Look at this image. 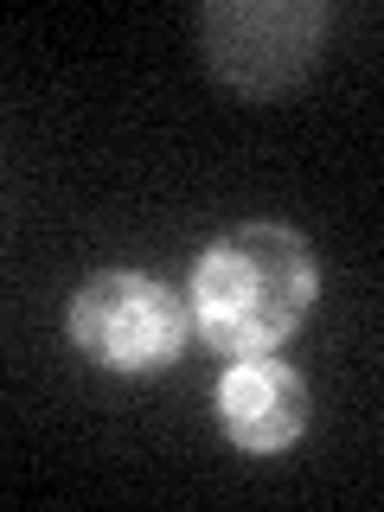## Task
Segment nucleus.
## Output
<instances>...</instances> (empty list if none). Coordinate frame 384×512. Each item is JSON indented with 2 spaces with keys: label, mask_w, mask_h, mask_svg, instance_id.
Segmentation results:
<instances>
[{
  "label": "nucleus",
  "mask_w": 384,
  "mask_h": 512,
  "mask_svg": "<svg viewBox=\"0 0 384 512\" xmlns=\"http://www.w3.org/2000/svg\"><path fill=\"white\" fill-rule=\"evenodd\" d=\"M192 308L141 269H103L71 295V340L103 372H154L186 346Z\"/></svg>",
  "instance_id": "7ed1b4c3"
},
{
  "label": "nucleus",
  "mask_w": 384,
  "mask_h": 512,
  "mask_svg": "<svg viewBox=\"0 0 384 512\" xmlns=\"http://www.w3.org/2000/svg\"><path fill=\"white\" fill-rule=\"evenodd\" d=\"M327 32L320 0H212L199 7L205 64L244 96H276L308 77Z\"/></svg>",
  "instance_id": "f03ea898"
},
{
  "label": "nucleus",
  "mask_w": 384,
  "mask_h": 512,
  "mask_svg": "<svg viewBox=\"0 0 384 512\" xmlns=\"http://www.w3.org/2000/svg\"><path fill=\"white\" fill-rule=\"evenodd\" d=\"M308 416H314V404H308L301 372L282 365V359H269V352L237 359L231 372L218 378V423L244 455H282V448L308 429Z\"/></svg>",
  "instance_id": "20e7f679"
},
{
  "label": "nucleus",
  "mask_w": 384,
  "mask_h": 512,
  "mask_svg": "<svg viewBox=\"0 0 384 512\" xmlns=\"http://www.w3.org/2000/svg\"><path fill=\"white\" fill-rule=\"evenodd\" d=\"M320 295V263L288 224H237L192 269V320L231 359L276 352Z\"/></svg>",
  "instance_id": "f257e3e1"
}]
</instances>
